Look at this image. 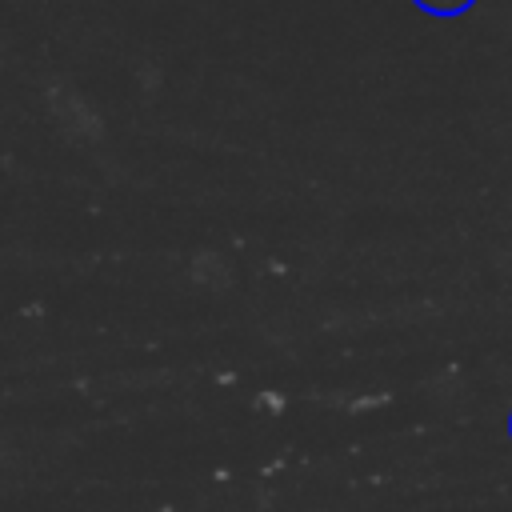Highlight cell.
Returning <instances> with one entry per match:
<instances>
[{"label":"cell","instance_id":"obj_1","mask_svg":"<svg viewBox=\"0 0 512 512\" xmlns=\"http://www.w3.org/2000/svg\"><path fill=\"white\" fill-rule=\"evenodd\" d=\"M424 12H436V16H456V12H464L472 0H416Z\"/></svg>","mask_w":512,"mask_h":512},{"label":"cell","instance_id":"obj_2","mask_svg":"<svg viewBox=\"0 0 512 512\" xmlns=\"http://www.w3.org/2000/svg\"><path fill=\"white\" fill-rule=\"evenodd\" d=\"M508 428H512V424H508Z\"/></svg>","mask_w":512,"mask_h":512}]
</instances>
